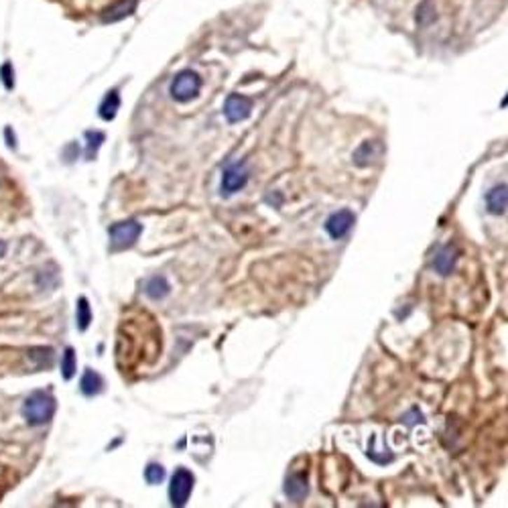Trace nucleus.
<instances>
[{
  "instance_id": "f257e3e1",
  "label": "nucleus",
  "mask_w": 508,
  "mask_h": 508,
  "mask_svg": "<svg viewBox=\"0 0 508 508\" xmlns=\"http://www.w3.org/2000/svg\"><path fill=\"white\" fill-rule=\"evenodd\" d=\"M55 413V399L49 392L35 390L27 397L25 405H22V417L27 419V423L33 427L45 425L51 421Z\"/></svg>"
},
{
  "instance_id": "f03ea898",
  "label": "nucleus",
  "mask_w": 508,
  "mask_h": 508,
  "mask_svg": "<svg viewBox=\"0 0 508 508\" xmlns=\"http://www.w3.org/2000/svg\"><path fill=\"white\" fill-rule=\"evenodd\" d=\"M142 226L137 220H126V222H118L110 226V250L112 252H121L130 246L141 236Z\"/></svg>"
},
{
  "instance_id": "7ed1b4c3",
  "label": "nucleus",
  "mask_w": 508,
  "mask_h": 508,
  "mask_svg": "<svg viewBox=\"0 0 508 508\" xmlns=\"http://www.w3.org/2000/svg\"><path fill=\"white\" fill-rule=\"evenodd\" d=\"M200 90H202V78L191 69L177 74L175 80L171 81V96L177 102H189L200 94Z\"/></svg>"
},
{
  "instance_id": "20e7f679",
  "label": "nucleus",
  "mask_w": 508,
  "mask_h": 508,
  "mask_svg": "<svg viewBox=\"0 0 508 508\" xmlns=\"http://www.w3.org/2000/svg\"><path fill=\"white\" fill-rule=\"evenodd\" d=\"M193 474L185 467H177L173 478H171V486H169V498L173 507H185L189 500V494L193 490Z\"/></svg>"
},
{
  "instance_id": "39448f33",
  "label": "nucleus",
  "mask_w": 508,
  "mask_h": 508,
  "mask_svg": "<svg viewBox=\"0 0 508 508\" xmlns=\"http://www.w3.org/2000/svg\"><path fill=\"white\" fill-rule=\"evenodd\" d=\"M354 222H356V216H354L350 210H340V212H336V214H331V216L327 218L325 230H327V234H329L334 240H340V238H344L345 234L352 230Z\"/></svg>"
},
{
  "instance_id": "423d86ee",
  "label": "nucleus",
  "mask_w": 508,
  "mask_h": 508,
  "mask_svg": "<svg viewBox=\"0 0 508 508\" xmlns=\"http://www.w3.org/2000/svg\"><path fill=\"white\" fill-rule=\"evenodd\" d=\"M250 110H252V100L246 98V96H240V94H230L228 100L224 104V114L228 122H240L246 121L250 116Z\"/></svg>"
},
{
  "instance_id": "0eeeda50",
  "label": "nucleus",
  "mask_w": 508,
  "mask_h": 508,
  "mask_svg": "<svg viewBox=\"0 0 508 508\" xmlns=\"http://www.w3.org/2000/svg\"><path fill=\"white\" fill-rule=\"evenodd\" d=\"M246 181H248V171L244 167H240V165L228 167L222 175V193L232 195V193L240 191L246 185Z\"/></svg>"
},
{
  "instance_id": "6e6552de",
  "label": "nucleus",
  "mask_w": 508,
  "mask_h": 508,
  "mask_svg": "<svg viewBox=\"0 0 508 508\" xmlns=\"http://www.w3.org/2000/svg\"><path fill=\"white\" fill-rule=\"evenodd\" d=\"M284 494L293 502H301L307 496V472H291L284 482Z\"/></svg>"
},
{
  "instance_id": "1a4fd4ad",
  "label": "nucleus",
  "mask_w": 508,
  "mask_h": 508,
  "mask_svg": "<svg viewBox=\"0 0 508 508\" xmlns=\"http://www.w3.org/2000/svg\"><path fill=\"white\" fill-rule=\"evenodd\" d=\"M458 256H460V252H458V248L455 246H444L439 252H437V256H435V261H433V268L439 273V275H451L453 273V268H455V263H458Z\"/></svg>"
},
{
  "instance_id": "9d476101",
  "label": "nucleus",
  "mask_w": 508,
  "mask_h": 508,
  "mask_svg": "<svg viewBox=\"0 0 508 508\" xmlns=\"http://www.w3.org/2000/svg\"><path fill=\"white\" fill-rule=\"evenodd\" d=\"M383 151H385V149H383V144L378 141L362 142V144L358 146V151L354 153V163H356L358 167H366V165H370L372 161L380 159Z\"/></svg>"
},
{
  "instance_id": "9b49d317",
  "label": "nucleus",
  "mask_w": 508,
  "mask_h": 508,
  "mask_svg": "<svg viewBox=\"0 0 508 508\" xmlns=\"http://www.w3.org/2000/svg\"><path fill=\"white\" fill-rule=\"evenodd\" d=\"M507 202H508L507 185H496V187H492V189L486 193L488 212L494 214V216H500V214L507 212Z\"/></svg>"
},
{
  "instance_id": "f8f14e48",
  "label": "nucleus",
  "mask_w": 508,
  "mask_h": 508,
  "mask_svg": "<svg viewBox=\"0 0 508 508\" xmlns=\"http://www.w3.org/2000/svg\"><path fill=\"white\" fill-rule=\"evenodd\" d=\"M102 386H104V380H102L100 374L88 368V370L83 372V376H81L80 380L81 392H83L85 397H94V394L102 392Z\"/></svg>"
},
{
  "instance_id": "ddd939ff",
  "label": "nucleus",
  "mask_w": 508,
  "mask_h": 508,
  "mask_svg": "<svg viewBox=\"0 0 508 508\" xmlns=\"http://www.w3.org/2000/svg\"><path fill=\"white\" fill-rule=\"evenodd\" d=\"M118 108H121V96H118V92H116V90H112V92H108V94H106V98L102 100L100 116L104 118V121H114V116H116Z\"/></svg>"
},
{
  "instance_id": "4468645a",
  "label": "nucleus",
  "mask_w": 508,
  "mask_h": 508,
  "mask_svg": "<svg viewBox=\"0 0 508 508\" xmlns=\"http://www.w3.org/2000/svg\"><path fill=\"white\" fill-rule=\"evenodd\" d=\"M169 291H171V287L167 283V279L165 277H153L149 283H146V295L151 297V299H163V297H167L169 295Z\"/></svg>"
},
{
  "instance_id": "2eb2a0df",
  "label": "nucleus",
  "mask_w": 508,
  "mask_h": 508,
  "mask_svg": "<svg viewBox=\"0 0 508 508\" xmlns=\"http://www.w3.org/2000/svg\"><path fill=\"white\" fill-rule=\"evenodd\" d=\"M76 320H78V327L81 331H85L90 324H92V307L88 303L85 297L78 299V307H76Z\"/></svg>"
},
{
  "instance_id": "dca6fc26",
  "label": "nucleus",
  "mask_w": 508,
  "mask_h": 508,
  "mask_svg": "<svg viewBox=\"0 0 508 508\" xmlns=\"http://www.w3.org/2000/svg\"><path fill=\"white\" fill-rule=\"evenodd\" d=\"M76 370H78L76 352H74V348H67L65 354H63V358H61V374H63L65 380H71L74 374H76Z\"/></svg>"
},
{
  "instance_id": "f3484780",
  "label": "nucleus",
  "mask_w": 508,
  "mask_h": 508,
  "mask_svg": "<svg viewBox=\"0 0 508 508\" xmlns=\"http://www.w3.org/2000/svg\"><path fill=\"white\" fill-rule=\"evenodd\" d=\"M135 6H137V0H122L121 4H116V6H112V8L108 11V15L104 17V20L108 22V20L124 19L126 15H130V13L135 11Z\"/></svg>"
},
{
  "instance_id": "a211bd4d",
  "label": "nucleus",
  "mask_w": 508,
  "mask_h": 508,
  "mask_svg": "<svg viewBox=\"0 0 508 508\" xmlns=\"http://www.w3.org/2000/svg\"><path fill=\"white\" fill-rule=\"evenodd\" d=\"M85 139H88V151H85V157L92 159V157L96 155V151L100 149V144L104 142L106 137H104V132H96V130L92 132V130H88V132H85Z\"/></svg>"
},
{
  "instance_id": "6ab92c4d",
  "label": "nucleus",
  "mask_w": 508,
  "mask_h": 508,
  "mask_svg": "<svg viewBox=\"0 0 508 508\" xmlns=\"http://www.w3.org/2000/svg\"><path fill=\"white\" fill-rule=\"evenodd\" d=\"M144 480L149 484H161L165 480V467L161 464H149L144 469Z\"/></svg>"
},
{
  "instance_id": "aec40b11",
  "label": "nucleus",
  "mask_w": 508,
  "mask_h": 508,
  "mask_svg": "<svg viewBox=\"0 0 508 508\" xmlns=\"http://www.w3.org/2000/svg\"><path fill=\"white\" fill-rule=\"evenodd\" d=\"M31 358L37 360V366L43 368V366H51L53 362V350L51 348H33L31 350Z\"/></svg>"
},
{
  "instance_id": "412c9836",
  "label": "nucleus",
  "mask_w": 508,
  "mask_h": 508,
  "mask_svg": "<svg viewBox=\"0 0 508 508\" xmlns=\"http://www.w3.org/2000/svg\"><path fill=\"white\" fill-rule=\"evenodd\" d=\"M0 80H2V83H4L6 90H13V88H15V69H13L11 63H4V65L0 67Z\"/></svg>"
},
{
  "instance_id": "4be33fe9",
  "label": "nucleus",
  "mask_w": 508,
  "mask_h": 508,
  "mask_svg": "<svg viewBox=\"0 0 508 508\" xmlns=\"http://www.w3.org/2000/svg\"><path fill=\"white\" fill-rule=\"evenodd\" d=\"M4 254H6V244L0 240V259H2Z\"/></svg>"
}]
</instances>
